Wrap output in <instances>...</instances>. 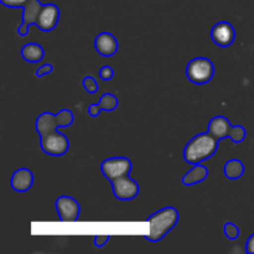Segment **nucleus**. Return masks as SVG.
Wrapping results in <instances>:
<instances>
[{
	"instance_id": "obj_27",
	"label": "nucleus",
	"mask_w": 254,
	"mask_h": 254,
	"mask_svg": "<svg viewBox=\"0 0 254 254\" xmlns=\"http://www.w3.org/2000/svg\"><path fill=\"white\" fill-rule=\"evenodd\" d=\"M101 112H102V108H101V106H99V103H93V104H91V106L88 107L89 116L93 117V118L98 117Z\"/></svg>"
},
{
	"instance_id": "obj_14",
	"label": "nucleus",
	"mask_w": 254,
	"mask_h": 254,
	"mask_svg": "<svg viewBox=\"0 0 254 254\" xmlns=\"http://www.w3.org/2000/svg\"><path fill=\"white\" fill-rule=\"evenodd\" d=\"M208 176V169L206 166L200 165V164H196L193 165V168L190 171L185 174L183 176V184L185 186H192L196 184L202 183L203 180H206V178Z\"/></svg>"
},
{
	"instance_id": "obj_12",
	"label": "nucleus",
	"mask_w": 254,
	"mask_h": 254,
	"mask_svg": "<svg viewBox=\"0 0 254 254\" xmlns=\"http://www.w3.org/2000/svg\"><path fill=\"white\" fill-rule=\"evenodd\" d=\"M232 124L226 117L216 116L210 121L207 127V130L215 136L217 140H222L225 138H230L231 130H232Z\"/></svg>"
},
{
	"instance_id": "obj_20",
	"label": "nucleus",
	"mask_w": 254,
	"mask_h": 254,
	"mask_svg": "<svg viewBox=\"0 0 254 254\" xmlns=\"http://www.w3.org/2000/svg\"><path fill=\"white\" fill-rule=\"evenodd\" d=\"M246 135H247V131L243 128L242 126H233L232 130H231L230 139L233 141V143H242L246 139Z\"/></svg>"
},
{
	"instance_id": "obj_18",
	"label": "nucleus",
	"mask_w": 254,
	"mask_h": 254,
	"mask_svg": "<svg viewBox=\"0 0 254 254\" xmlns=\"http://www.w3.org/2000/svg\"><path fill=\"white\" fill-rule=\"evenodd\" d=\"M73 121V112L69 111V109H61V111L56 114V122L59 128H66V127L72 126Z\"/></svg>"
},
{
	"instance_id": "obj_5",
	"label": "nucleus",
	"mask_w": 254,
	"mask_h": 254,
	"mask_svg": "<svg viewBox=\"0 0 254 254\" xmlns=\"http://www.w3.org/2000/svg\"><path fill=\"white\" fill-rule=\"evenodd\" d=\"M69 141L61 131H54L41 138V149L44 153L51 156H62L67 153Z\"/></svg>"
},
{
	"instance_id": "obj_23",
	"label": "nucleus",
	"mask_w": 254,
	"mask_h": 254,
	"mask_svg": "<svg viewBox=\"0 0 254 254\" xmlns=\"http://www.w3.org/2000/svg\"><path fill=\"white\" fill-rule=\"evenodd\" d=\"M99 77L103 81H111L114 77V69L111 66H103L99 69Z\"/></svg>"
},
{
	"instance_id": "obj_28",
	"label": "nucleus",
	"mask_w": 254,
	"mask_h": 254,
	"mask_svg": "<svg viewBox=\"0 0 254 254\" xmlns=\"http://www.w3.org/2000/svg\"><path fill=\"white\" fill-rule=\"evenodd\" d=\"M246 252L248 254H254V233L248 238L247 243H246Z\"/></svg>"
},
{
	"instance_id": "obj_26",
	"label": "nucleus",
	"mask_w": 254,
	"mask_h": 254,
	"mask_svg": "<svg viewBox=\"0 0 254 254\" xmlns=\"http://www.w3.org/2000/svg\"><path fill=\"white\" fill-rule=\"evenodd\" d=\"M52 71H54V66H52L51 64H45L36 71V77H39L40 78V77L45 76V74L51 73Z\"/></svg>"
},
{
	"instance_id": "obj_25",
	"label": "nucleus",
	"mask_w": 254,
	"mask_h": 254,
	"mask_svg": "<svg viewBox=\"0 0 254 254\" xmlns=\"http://www.w3.org/2000/svg\"><path fill=\"white\" fill-rule=\"evenodd\" d=\"M109 240H111V236L109 235H98L94 237V246L98 248L104 247Z\"/></svg>"
},
{
	"instance_id": "obj_22",
	"label": "nucleus",
	"mask_w": 254,
	"mask_h": 254,
	"mask_svg": "<svg viewBox=\"0 0 254 254\" xmlns=\"http://www.w3.org/2000/svg\"><path fill=\"white\" fill-rule=\"evenodd\" d=\"M225 235L228 240H237L240 236V228L232 222H227L225 225Z\"/></svg>"
},
{
	"instance_id": "obj_19",
	"label": "nucleus",
	"mask_w": 254,
	"mask_h": 254,
	"mask_svg": "<svg viewBox=\"0 0 254 254\" xmlns=\"http://www.w3.org/2000/svg\"><path fill=\"white\" fill-rule=\"evenodd\" d=\"M98 103L99 106H101L102 111L112 112L114 111V109H117V107H118V98L112 93H104L103 96L101 97Z\"/></svg>"
},
{
	"instance_id": "obj_17",
	"label": "nucleus",
	"mask_w": 254,
	"mask_h": 254,
	"mask_svg": "<svg viewBox=\"0 0 254 254\" xmlns=\"http://www.w3.org/2000/svg\"><path fill=\"white\" fill-rule=\"evenodd\" d=\"M223 173H225L226 178L231 179V180H237L241 179L245 174V165L238 159H231L225 164L223 168Z\"/></svg>"
},
{
	"instance_id": "obj_29",
	"label": "nucleus",
	"mask_w": 254,
	"mask_h": 254,
	"mask_svg": "<svg viewBox=\"0 0 254 254\" xmlns=\"http://www.w3.org/2000/svg\"><path fill=\"white\" fill-rule=\"evenodd\" d=\"M17 32H19L21 36H26L29 34V25L21 24L19 27H17Z\"/></svg>"
},
{
	"instance_id": "obj_6",
	"label": "nucleus",
	"mask_w": 254,
	"mask_h": 254,
	"mask_svg": "<svg viewBox=\"0 0 254 254\" xmlns=\"http://www.w3.org/2000/svg\"><path fill=\"white\" fill-rule=\"evenodd\" d=\"M55 206L62 222H76L81 215L79 203L71 196H60Z\"/></svg>"
},
{
	"instance_id": "obj_10",
	"label": "nucleus",
	"mask_w": 254,
	"mask_h": 254,
	"mask_svg": "<svg viewBox=\"0 0 254 254\" xmlns=\"http://www.w3.org/2000/svg\"><path fill=\"white\" fill-rule=\"evenodd\" d=\"M94 47L101 56L111 57L118 51V40L111 32H101L94 40Z\"/></svg>"
},
{
	"instance_id": "obj_24",
	"label": "nucleus",
	"mask_w": 254,
	"mask_h": 254,
	"mask_svg": "<svg viewBox=\"0 0 254 254\" xmlns=\"http://www.w3.org/2000/svg\"><path fill=\"white\" fill-rule=\"evenodd\" d=\"M29 0H0L4 6L6 7H24Z\"/></svg>"
},
{
	"instance_id": "obj_21",
	"label": "nucleus",
	"mask_w": 254,
	"mask_h": 254,
	"mask_svg": "<svg viewBox=\"0 0 254 254\" xmlns=\"http://www.w3.org/2000/svg\"><path fill=\"white\" fill-rule=\"evenodd\" d=\"M82 84H83L84 89H86L89 94H93L98 91V83H97L96 78H93L92 76L84 77L83 81H82Z\"/></svg>"
},
{
	"instance_id": "obj_4",
	"label": "nucleus",
	"mask_w": 254,
	"mask_h": 254,
	"mask_svg": "<svg viewBox=\"0 0 254 254\" xmlns=\"http://www.w3.org/2000/svg\"><path fill=\"white\" fill-rule=\"evenodd\" d=\"M133 163L128 158L124 156H116V158H108L103 160L101 164V170L106 179L109 181H114L117 179L124 178L130 174Z\"/></svg>"
},
{
	"instance_id": "obj_7",
	"label": "nucleus",
	"mask_w": 254,
	"mask_h": 254,
	"mask_svg": "<svg viewBox=\"0 0 254 254\" xmlns=\"http://www.w3.org/2000/svg\"><path fill=\"white\" fill-rule=\"evenodd\" d=\"M112 190L118 200L129 201L139 195L140 189H139L138 183L128 175L112 181Z\"/></svg>"
},
{
	"instance_id": "obj_1",
	"label": "nucleus",
	"mask_w": 254,
	"mask_h": 254,
	"mask_svg": "<svg viewBox=\"0 0 254 254\" xmlns=\"http://www.w3.org/2000/svg\"><path fill=\"white\" fill-rule=\"evenodd\" d=\"M218 141L210 131L200 133L193 136L184 149V159L186 163L200 164L215 155L218 148Z\"/></svg>"
},
{
	"instance_id": "obj_2",
	"label": "nucleus",
	"mask_w": 254,
	"mask_h": 254,
	"mask_svg": "<svg viewBox=\"0 0 254 254\" xmlns=\"http://www.w3.org/2000/svg\"><path fill=\"white\" fill-rule=\"evenodd\" d=\"M179 217H180L179 211L171 206L156 211L150 217L146 218L150 230H149V235L145 236V240H148L149 242H159L163 240L175 227Z\"/></svg>"
},
{
	"instance_id": "obj_11",
	"label": "nucleus",
	"mask_w": 254,
	"mask_h": 254,
	"mask_svg": "<svg viewBox=\"0 0 254 254\" xmlns=\"http://www.w3.org/2000/svg\"><path fill=\"white\" fill-rule=\"evenodd\" d=\"M34 185V174L30 169H17L11 176V188L17 192H25Z\"/></svg>"
},
{
	"instance_id": "obj_8",
	"label": "nucleus",
	"mask_w": 254,
	"mask_h": 254,
	"mask_svg": "<svg viewBox=\"0 0 254 254\" xmlns=\"http://www.w3.org/2000/svg\"><path fill=\"white\" fill-rule=\"evenodd\" d=\"M211 39L217 46L228 47L236 39V30L228 21H220L211 30Z\"/></svg>"
},
{
	"instance_id": "obj_13",
	"label": "nucleus",
	"mask_w": 254,
	"mask_h": 254,
	"mask_svg": "<svg viewBox=\"0 0 254 254\" xmlns=\"http://www.w3.org/2000/svg\"><path fill=\"white\" fill-rule=\"evenodd\" d=\"M35 127H36V131L39 133L40 138L46 136L50 133H54L59 129L56 122V114H52L51 112H44V113L37 117Z\"/></svg>"
},
{
	"instance_id": "obj_16",
	"label": "nucleus",
	"mask_w": 254,
	"mask_h": 254,
	"mask_svg": "<svg viewBox=\"0 0 254 254\" xmlns=\"http://www.w3.org/2000/svg\"><path fill=\"white\" fill-rule=\"evenodd\" d=\"M21 56L27 62H40L45 56L44 47L36 42H29L21 49Z\"/></svg>"
},
{
	"instance_id": "obj_9",
	"label": "nucleus",
	"mask_w": 254,
	"mask_h": 254,
	"mask_svg": "<svg viewBox=\"0 0 254 254\" xmlns=\"http://www.w3.org/2000/svg\"><path fill=\"white\" fill-rule=\"evenodd\" d=\"M60 20V9L56 4H44L39 17H37L36 26L45 32L52 31L57 26Z\"/></svg>"
},
{
	"instance_id": "obj_3",
	"label": "nucleus",
	"mask_w": 254,
	"mask_h": 254,
	"mask_svg": "<svg viewBox=\"0 0 254 254\" xmlns=\"http://www.w3.org/2000/svg\"><path fill=\"white\" fill-rule=\"evenodd\" d=\"M215 74V64L207 57H196L186 66V77L193 84L208 83Z\"/></svg>"
},
{
	"instance_id": "obj_15",
	"label": "nucleus",
	"mask_w": 254,
	"mask_h": 254,
	"mask_svg": "<svg viewBox=\"0 0 254 254\" xmlns=\"http://www.w3.org/2000/svg\"><path fill=\"white\" fill-rule=\"evenodd\" d=\"M42 6H44V4H41L39 0H29L26 5L22 7L24 9V11H22V24L29 25V26L32 24H36Z\"/></svg>"
}]
</instances>
